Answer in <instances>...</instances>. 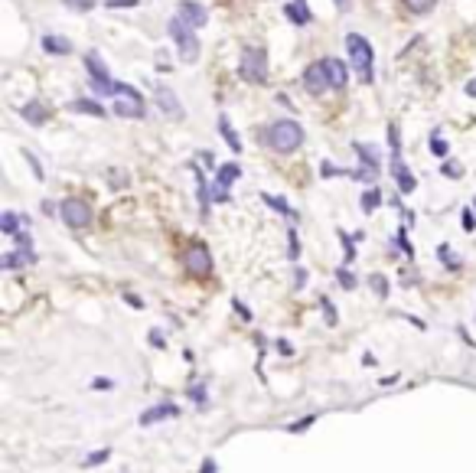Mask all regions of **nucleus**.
<instances>
[{
    "label": "nucleus",
    "mask_w": 476,
    "mask_h": 473,
    "mask_svg": "<svg viewBox=\"0 0 476 473\" xmlns=\"http://www.w3.org/2000/svg\"><path fill=\"white\" fill-rule=\"evenodd\" d=\"M268 144L277 150V154H291V150H297L300 144H304V128L297 125V121H274V125L268 128Z\"/></svg>",
    "instance_id": "1"
},
{
    "label": "nucleus",
    "mask_w": 476,
    "mask_h": 473,
    "mask_svg": "<svg viewBox=\"0 0 476 473\" xmlns=\"http://www.w3.org/2000/svg\"><path fill=\"white\" fill-rule=\"evenodd\" d=\"M346 49H349V59H353L356 72H359L362 82H372V46L369 39H362L359 33H349L346 36Z\"/></svg>",
    "instance_id": "2"
},
{
    "label": "nucleus",
    "mask_w": 476,
    "mask_h": 473,
    "mask_svg": "<svg viewBox=\"0 0 476 473\" xmlns=\"http://www.w3.org/2000/svg\"><path fill=\"white\" fill-rule=\"evenodd\" d=\"M238 76L245 78V82H264L268 78V56H264V49H254L248 46L245 53H242V59H238Z\"/></svg>",
    "instance_id": "3"
},
{
    "label": "nucleus",
    "mask_w": 476,
    "mask_h": 473,
    "mask_svg": "<svg viewBox=\"0 0 476 473\" xmlns=\"http://www.w3.org/2000/svg\"><path fill=\"white\" fill-rule=\"evenodd\" d=\"M170 36H173V43L180 46V56H183L186 63H196V59H200V43H196V36H192V26L183 24L180 16L170 20Z\"/></svg>",
    "instance_id": "4"
},
{
    "label": "nucleus",
    "mask_w": 476,
    "mask_h": 473,
    "mask_svg": "<svg viewBox=\"0 0 476 473\" xmlns=\"http://www.w3.org/2000/svg\"><path fill=\"white\" fill-rule=\"evenodd\" d=\"M115 111L121 118H144V105H140V95L131 85H121L118 82V105Z\"/></svg>",
    "instance_id": "5"
},
{
    "label": "nucleus",
    "mask_w": 476,
    "mask_h": 473,
    "mask_svg": "<svg viewBox=\"0 0 476 473\" xmlns=\"http://www.w3.org/2000/svg\"><path fill=\"white\" fill-rule=\"evenodd\" d=\"M62 219H66V225H72V229H85V225L92 222V209H88V202H82V199H66L62 202Z\"/></svg>",
    "instance_id": "6"
},
{
    "label": "nucleus",
    "mask_w": 476,
    "mask_h": 473,
    "mask_svg": "<svg viewBox=\"0 0 476 473\" xmlns=\"http://www.w3.org/2000/svg\"><path fill=\"white\" fill-rule=\"evenodd\" d=\"M330 85H333V82H330V72H326V66H323V63L307 66V69H304V88H307L310 95L326 92Z\"/></svg>",
    "instance_id": "7"
},
{
    "label": "nucleus",
    "mask_w": 476,
    "mask_h": 473,
    "mask_svg": "<svg viewBox=\"0 0 476 473\" xmlns=\"http://www.w3.org/2000/svg\"><path fill=\"white\" fill-rule=\"evenodd\" d=\"M186 268H190L192 274H209V268H212V258H209L206 245L192 241L190 249H186Z\"/></svg>",
    "instance_id": "8"
},
{
    "label": "nucleus",
    "mask_w": 476,
    "mask_h": 473,
    "mask_svg": "<svg viewBox=\"0 0 476 473\" xmlns=\"http://www.w3.org/2000/svg\"><path fill=\"white\" fill-rule=\"evenodd\" d=\"M180 20L190 26H206L209 24V10L202 7V4H196V0H180Z\"/></svg>",
    "instance_id": "9"
},
{
    "label": "nucleus",
    "mask_w": 476,
    "mask_h": 473,
    "mask_svg": "<svg viewBox=\"0 0 476 473\" xmlns=\"http://www.w3.org/2000/svg\"><path fill=\"white\" fill-rule=\"evenodd\" d=\"M242 177V167L238 163H225L222 170H219V177H215V199L222 202L229 199V187H232V180Z\"/></svg>",
    "instance_id": "10"
},
{
    "label": "nucleus",
    "mask_w": 476,
    "mask_h": 473,
    "mask_svg": "<svg viewBox=\"0 0 476 473\" xmlns=\"http://www.w3.org/2000/svg\"><path fill=\"white\" fill-rule=\"evenodd\" d=\"M154 95H157V105H160V108L167 111V118H183V105H180L177 95L170 92L167 85H157V88H154Z\"/></svg>",
    "instance_id": "11"
},
{
    "label": "nucleus",
    "mask_w": 476,
    "mask_h": 473,
    "mask_svg": "<svg viewBox=\"0 0 476 473\" xmlns=\"http://www.w3.org/2000/svg\"><path fill=\"white\" fill-rule=\"evenodd\" d=\"M392 173H395V180H398V189L401 193H411L415 189V177L408 173V167H405V160H401V150H392Z\"/></svg>",
    "instance_id": "12"
},
{
    "label": "nucleus",
    "mask_w": 476,
    "mask_h": 473,
    "mask_svg": "<svg viewBox=\"0 0 476 473\" xmlns=\"http://www.w3.org/2000/svg\"><path fill=\"white\" fill-rule=\"evenodd\" d=\"M323 66H326V72H330V82L333 88H343L346 85V78H349V69H346V63H339V59H323Z\"/></svg>",
    "instance_id": "13"
},
{
    "label": "nucleus",
    "mask_w": 476,
    "mask_h": 473,
    "mask_svg": "<svg viewBox=\"0 0 476 473\" xmlns=\"http://www.w3.org/2000/svg\"><path fill=\"white\" fill-rule=\"evenodd\" d=\"M20 115H24L30 125H46V118H49L46 108H43L39 101H30V105H24V111H20Z\"/></svg>",
    "instance_id": "14"
},
{
    "label": "nucleus",
    "mask_w": 476,
    "mask_h": 473,
    "mask_svg": "<svg viewBox=\"0 0 476 473\" xmlns=\"http://www.w3.org/2000/svg\"><path fill=\"white\" fill-rule=\"evenodd\" d=\"M284 14H287V20H294L297 26L310 24V10H304V0H294V4H287Z\"/></svg>",
    "instance_id": "15"
},
{
    "label": "nucleus",
    "mask_w": 476,
    "mask_h": 473,
    "mask_svg": "<svg viewBox=\"0 0 476 473\" xmlns=\"http://www.w3.org/2000/svg\"><path fill=\"white\" fill-rule=\"evenodd\" d=\"M43 49H46V53H56V56H66V53H72V43L62 36H43Z\"/></svg>",
    "instance_id": "16"
},
{
    "label": "nucleus",
    "mask_w": 476,
    "mask_h": 473,
    "mask_svg": "<svg viewBox=\"0 0 476 473\" xmlns=\"http://www.w3.org/2000/svg\"><path fill=\"white\" fill-rule=\"evenodd\" d=\"M72 111H82V115H92V118H105L108 115L98 101H88V98H76V101H72Z\"/></svg>",
    "instance_id": "17"
},
{
    "label": "nucleus",
    "mask_w": 476,
    "mask_h": 473,
    "mask_svg": "<svg viewBox=\"0 0 476 473\" xmlns=\"http://www.w3.org/2000/svg\"><path fill=\"white\" fill-rule=\"evenodd\" d=\"M219 131H222V137H225V144H229L235 154H242V140H238V134L232 131V125H229V118H219Z\"/></svg>",
    "instance_id": "18"
},
{
    "label": "nucleus",
    "mask_w": 476,
    "mask_h": 473,
    "mask_svg": "<svg viewBox=\"0 0 476 473\" xmlns=\"http://www.w3.org/2000/svg\"><path fill=\"white\" fill-rule=\"evenodd\" d=\"M85 66H88V72H92L95 78H108V69H105V63H101L98 53H88V56H85Z\"/></svg>",
    "instance_id": "19"
},
{
    "label": "nucleus",
    "mask_w": 476,
    "mask_h": 473,
    "mask_svg": "<svg viewBox=\"0 0 476 473\" xmlns=\"http://www.w3.org/2000/svg\"><path fill=\"white\" fill-rule=\"evenodd\" d=\"M20 264H33V251H14V255H4V268H20Z\"/></svg>",
    "instance_id": "20"
},
{
    "label": "nucleus",
    "mask_w": 476,
    "mask_h": 473,
    "mask_svg": "<svg viewBox=\"0 0 476 473\" xmlns=\"http://www.w3.org/2000/svg\"><path fill=\"white\" fill-rule=\"evenodd\" d=\"M356 154L362 157V163H369V167L378 170V150L372 147V144H356Z\"/></svg>",
    "instance_id": "21"
},
{
    "label": "nucleus",
    "mask_w": 476,
    "mask_h": 473,
    "mask_svg": "<svg viewBox=\"0 0 476 473\" xmlns=\"http://www.w3.org/2000/svg\"><path fill=\"white\" fill-rule=\"evenodd\" d=\"M378 202H382V193H378V189H369V193L362 196V209L366 212H372L378 206Z\"/></svg>",
    "instance_id": "22"
},
{
    "label": "nucleus",
    "mask_w": 476,
    "mask_h": 473,
    "mask_svg": "<svg viewBox=\"0 0 476 473\" xmlns=\"http://www.w3.org/2000/svg\"><path fill=\"white\" fill-rule=\"evenodd\" d=\"M163 415H177V408H173V405H167V408H154V411H147V415H144V425H150V421H160Z\"/></svg>",
    "instance_id": "23"
},
{
    "label": "nucleus",
    "mask_w": 476,
    "mask_h": 473,
    "mask_svg": "<svg viewBox=\"0 0 476 473\" xmlns=\"http://www.w3.org/2000/svg\"><path fill=\"white\" fill-rule=\"evenodd\" d=\"M405 7L411 10V14H428V10L434 7V0H405Z\"/></svg>",
    "instance_id": "24"
},
{
    "label": "nucleus",
    "mask_w": 476,
    "mask_h": 473,
    "mask_svg": "<svg viewBox=\"0 0 476 473\" xmlns=\"http://www.w3.org/2000/svg\"><path fill=\"white\" fill-rule=\"evenodd\" d=\"M0 229L7 235H14L16 232V212H4V219H0Z\"/></svg>",
    "instance_id": "25"
},
{
    "label": "nucleus",
    "mask_w": 476,
    "mask_h": 473,
    "mask_svg": "<svg viewBox=\"0 0 476 473\" xmlns=\"http://www.w3.org/2000/svg\"><path fill=\"white\" fill-rule=\"evenodd\" d=\"M264 202H268V206H274L277 212H284V216H294V209H291V206H287L284 199H277V196H264Z\"/></svg>",
    "instance_id": "26"
},
{
    "label": "nucleus",
    "mask_w": 476,
    "mask_h": 473,
    "mask_svg": "<svg viewBox=\"0 0 476 473\" xmlns=\"http://www.w3.org/2000/svg\"><path fill=\"white\" fill-rule=\"evenodd\" d=\"M66 7H72V10H92L95 7V0H66Z\"/></svg>",
    "instance_id": "27"
},
{
    "label": "nucleus",
    "mask_w": 476,
    "mask_h": 473,
    "mask_svg": "<svg viewBox=\"0 0 476 473\" xmlns=\"http://www.w3.org/2000/svg\"><path fill=\"white\" fill-rule=\"evenodd\" d=\"M105 7H111V10H124V7H138V0H105Z\"/></svg>",
    "instance_id": "28"
},
{
    "label": "nucleus",
    "mask_w": 476,
    "mask_h": 473,
    "mask_svg": "<svg viewBox=\"0 0 476 473\" xmlns=\"http://www.w3.org/2000/svg\"><path fill=\"white\" fill-rule=\"evenodd\" d=\"M440 173H447V177H460L463 170H460V167H457V160H447L444 167H440Z\"/></svg>",
    "instance_id": "29"
},
{
    "label": "nucleus",
    "mask_w": 476,
    "mask_h": 473,
    "mask_svg": "<svg viewBox=\"0 0 476 473\" xmlns=\"http://www.w3.org/2000/svg\"><path fill=\"white\" fill-rule=\"evenodd\" d=\"M430 150H434L438 157H444V154H447V144H444V140H438V137H434V140H430Z\"/></svg>",
    "instance_id": "30"
},
{
    "label": "nucleus",
    "mask_w": 476,
    "mask_h": 473,
    "mask_svg": "<svg viewBox=\"0 0 476 473\" xmlns=\"http://www.w3.org/2000/svg\"><path fill=\"white\" fill-rule=\"evenodd\" d=\"M26 163H30V167H33V173H36V177L43 180V167L36 163V157H33V154H26Z\"/></svg>",
    "instance_id": "31"
},
{
    "label": "nucleus",
    "mask_w": 476,
    "mask_h": 473,
    "mask_svg": "<svg viewBox=\"0 0 476 473\" xmlns=\"http://www.w3.org/2000/svg\"><path fill=\"white\" fill-rule=\"evenodd\" d=\"M463 229H476V219H473V212H463Z\"/></svg>",
    "instance_id": "32"
},
{
    "label": "nucleus",
    "mask_w": 476,
    "mask_h": 473,
    "mask_svg": "<svg viewBox=\"0 0 476 473\" xmlns=\"http://www.w3.org/2000/svg\"><path fill=\"white\" fill-rule=\"evenodd\" d=\"M372 284H376L378 294H385V281H382V278H372Z\"/></svg>",
    "instance_id": "33"
},
{
    "label": "nucleus",
    "mask_w": 476,
    "mask_h": 473,
    "mask_svg": "<svg viewBox=\"0 0 476 473\" xmlns=\"http://www.w3.org/2000/svg\"><path fill=\"white\" fill-rule=\"evenodd\" d=\"M467 95H476V78H473V82H470V85H467Z\"/></svg>",
    "instance_id": "34"
},
{
    "label": "nucleus",
    "mask_w": 476,
    "mask_h": 473,
    "mask_svg": "<svg viewBox=\"0 0 476 473\" xmlns=\"http://www.w3.org/2000/svg\"><path fill=\"white\" fill-rule=\"evenodd\" d=\"M336 4H339L343 10H349V0H336Z\"/></svg>",
    "instance_id": "35"
}]
</instances>
